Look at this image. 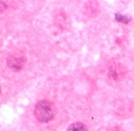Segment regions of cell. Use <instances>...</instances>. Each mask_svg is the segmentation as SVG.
<instances>
[{"mask_svg": "<svg viewBox=\"0 0 134 131\" xmlns=\"http://www.w3.org/2000/svg\"><path fill=\"white\" fill-rule=\"evenodd\" d=\"M35 116L40 122H48L54 118V110L52 104L47 101L39 102L35 108Z\"/></svg>", "mask_w": 134, "mask_h": 131, "instance_id": "cell-1", "label": "cell"}, {"mask_svg": "<svg viewBox=\"0 0 134 131\" xmlns=\"http://www.w3.org/2000/svg\"><path fill=\"white\" fill-rule=\"evenodd\" d=\"M8 66L12 69L18 70L20 68H23L24 63H25V59L20 56H11L8 59Z\"/></svg>", "mask_w": 134, "mask_h": 131, "instance_id": "cell-2", "label": "cell"}, {"mask_svg": "<svg viewBox=\"0 0 134 131\" xmlns=\"http://www.w3.org/2000/svg\"><path fill=\"white\" fill-rule=\"evenodd\" d=\"M67 131H87V130H86V128H85V126H84L83 124H81V123H73V124H71L68 127Z\"/></svg>", "mask_w": 134, "mask_h": 131, "instance_id": "cell-3", "label": "cell"}, {"mask_svg": "<svg viewBox=\"0 0 134 131\" xmlns=\"http://www.w3.org/2000/svg\"><path fill=\"white\" fill-rule=\"evenodd\" d=\"M116 19L119 20V21H123V23H128L129 21V18H127L126 17H123V15H120V14L116 15Z\"/></svg>", "mask_w": 134, "mask_h": 131, "instance_id": "cell-4", "label": "cell"}]
</instances>
